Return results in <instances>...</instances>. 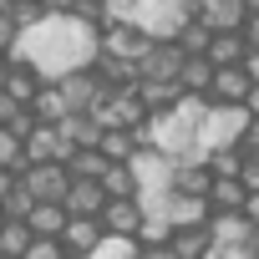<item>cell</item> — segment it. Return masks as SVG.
<instances>
[{
	"label": "cell",
	"instance_id": "17",
	"mask_svg": "<svg viewBox=\"0 0 259 259\" xmlns=\"http://www.w3.org/2000/svg\"><path fill=\"white\" fill-rule=\"evenodd\" d=\"M208 41H213V31H208V26H198V21H188V26L173 36L178 56H203V51H208Z\"/></svg>",
	"mask_w": 259,
	"mask_h": 259
},
{
	"label": "cell",
	"instance_id": "8",
	"mask_svg": "<svg viewBox=\"0 0 259 259\" xmlns=\"http://www.w3.org/2000/svg\"><path fill=\"white\" fill-rule=\"evenodd\" d=\"M97 229H102L107 239H127V244H138L143 213H138V203H133V198H127V203H102V213H97Z\"/></svg>",
	"mask_w": 259,
	"mask_h": 259
},
{
	"label": "cell",
	"instance_id": "24",
	"mask_svg": "<svg viewBox=\"0 0 259 259\" xmlns=\"http://www.w3.org/2000/svg\"><path fill=\"white\" fill-rule=\"evenodd\" d=\"M11 41H16V31H11V21H6V16H0V56L11 51Z\"/></svg>",
	"mask_w": 259,
	"mask_h": 259
},
{
	"label": "cell",
	"instance_id": "22",
	"mask_svg": "<svg viewBox=\"0 0 259 259\" xmlns=\"http://www.w3.org/2000/svg\"><path fill=\"white\" fill-rule=\"evenodd\" d=\"M203 259H259V249H208Z\"/></svg>",
	"mask_w": 259,
	"mask_h": 259
},
{
	"label": "cell",
	"instance_id": "14",
	"mask_svg": "<svg viewBox=\"0 0 259 259\" xmlns=\"http://www.w3.org/2000/svg\"><path fill=\"white\" fill-rule=\"evenodd\" d=\"M244 56H249V46L239 41V31H234V36H213V41H208V51H203V61H208L213 71H224V66H239Z\"/></svg>",
	"mask_w": 259,
	"mask_h": 259
},
{
	"label": "cell",
	"instance_id": "5",
	"mask_svg": "<svg viewBox=\"0 0 259 259\" xmlns=\"http://www.w3.org/2000/svg\"><path fill=\"white\" fill-rule=\"evenodd\" d=\"M208 249H259V229L249 213H208Z\"/></svg>",
	"mask_w": 259,
	"mask_h": 259
},
{
	"label": "cell",
	"instance_id": "18",
	"mask_svg": "<svg viewBox=\"0 0 259 259\" xmlns=\"http://www.w3.org/2000/svg\"><path fill=\"white\" fill-rule=\"evenodd\" d=\"M26 249H31L26 224H0V259H21Z\"/></svg>",
	"mask_w": 259,
	"mask_h": 259
},
{
	"label": "cell",
	"instance_id": "9",
	"mask_svg": "<svg viewBox=\"0 0 259 259\" xmlns=\"http://www.w3.org/2000/svg\"><path fill=\"white\" fill-rule=\"evenodd\" d=\"M163 224H168L173 234H183V229H203V224H208V208H203V198H183V193H173L168 208H163Z\"/></svg>",
	"mask_w": 259,
	"mask_h": 259
},
{
	"label": "cell",
	"instance_id": "10",
	"mask_svg": "<svg viewBox=\"0 0 259 259\" xmlns=\"http://www.w3.org/2000/svg\"><path fill=\"white\" fill-rule=\"evenodd\" d=\"M102 188L97 183H66V198H61V213L66 219H97L102 213Z\"/></svg>",
	"mask_w": 259,
	"mask_h": 259
},
{
	"label": "cell",
	"instance_id": "16",
	"mask_svg": "<svg viewBox=\"0 0 259 259\" xmlns=\"http://www.w3.org/2000/svg\"><path fill=\"white\" fill-rule=\"evenodd\" d=\"M168 254H173V259H203V254H208V234H203V229H183V234L168 239Z\"/></svg>",
	"mask_w": 259,
	"mask_h": 259
},
{
	"label": "cell",
	"instance_id": "2",
	"mask_svg": "<svg viewBox=\"0 0 259 259\" xmlns=\"http://www.w3.org/2000/svg\"><path fill=\"white\" fill-rule=\"evenodd\" d=\"M249 133H254V112H249V107H208L203 122H198L193 153H198V163H203V158H213V153L239 148Z\"/></svg>",
	"mask_w": 259,
	"mask_h": 259
},
{
	"label": "cell",
	"instance_id": "1",
	"mask_svg": "<svg viewBox=\"0 0 259 259\" xmlns=\"http://www.w3.org/2000/svg\"><path fill=\"white\" fill-rule=\"evenodd\" d=\"M6 56L21 61V66H31L46 87H56L61 76L92 66V56H97V31L81 26L76 16H41L31 31H21V36L11 41Z\"/></svg>",
	"mask_w": 259,
	"mask_h": 259
},
{
	"label": "cell",
	"instance_id": "25",
	"mask_svg": "<svg viewBox=\"0 0 259 259\" xmlns=\"http://www.w3.org/2000/svg\"><path fill=\"white\" fill-rule=\"evenodd\" d=\"M6 76H11V56H0V92H6Z\"/></svg>",
	"mask_w": 259,
	"mask_h": 259
},
{
	"label": "cell",
	"instance_id": "13",
	"mask_svg": "<svg viewBox=\"0 0 259 259\" xmlns=\"http://www.w3.org/2000/svg\"><path fill=\"white\" fill-rule=\"evenodd\" d=\"M61 229H66L61 203H36V208L26 213V234H31V239H61Z\"/></svg>",
	"mask_w": 259,
	"mask_h": 259
},
{
	"label": "cell",
	"instance_id": "4",
	"mask_svg": "<svg viewBox=\"0 0 259 259\" xmlns=\"http://www.w3.org/2000/svg\"><path fill=\"white\" fill-rule=\"evenodd\" d=\"M133 87H138V81H133ZM133 87L102 92V102L92 107L97 133H133V127H143V122H148V112H143V102H138V92H133Z\"/></svg>",
	"mask_w": 259,
	"mask_h": 259
},
{
	"label": "cell",
	"instance_id": "11",
	"mask_svg": "<svg viewBox=\"0 0 259 259\" xmlns=\"http://www.w3.org/2000/svg\"><path fill=\"white\" fill-rule=\"evenodd\" d=\"M208 81H213V66L203 61V56H183V66H178V97H208Z\"/></svg>",
	"mask_w": 259,
	"mask_h": 259
},
{
	"label": "cell",
	"instance_id": "21",
	"mask_svg": "<svg viewBox=\"0 0 259 259\" xmlns=\"http://www.w3.org/2000/svg\"><path fill=\"white\" fill-rule=\"evenodd\" d=\"M21 259H66V254H61L56 239H31V249H26Z\"/></svg>",
	"mask_w": 259,
	"mask_h": 259
},
{
	"label": "cell",
	"instance_id": "6",
	"mask_svg": "<svg viewBox=\"0 0 259 259\" xmlns=\"http://www.w3.org/2000/svg\"><path fill=\"white\" fill-rule=\"evenodd\" d=\"M178 66H183V56H178V46L173 41H148L143 46V56L133 61V71H138V81H178Z\"/></svg>",
	"mask_w": 259,
	"mask_h": 259
},
{
	"label": "cell",
	"instance_id": "12",
	"mask_svg": "<svg viewBox=\"0 0 259 259\" xmlns=\"http://www.w3.org/2000/svg\"><path fill=\"white\" fill-rule=\"evenodd\" d=\"M208 168L198 163V158H188V163H173V193H183V198H203L208 193Z\"/></svg>",
	"mask_w": 259,
	"mask_h": 259
},
{
	"label": "cell",
	"instance_id": "7",
	"mask_svg": "<svg viewBox=\"0 0 259 259\" xmlns=\"http://www.w3.org/2000/svg\"><path fill=\"white\" fill-rule=\"evenodd\" d=\"M21 188H26V198L31 203H61L66 198V168H51V163H36V168H21V178H16Z\"/></svg>",
	"mask_w": 259,
	"mask_h": 259
},
{
	"label": "cell",
	"instance_id": "23",
	"mask_svg": "<svg viewBox=\"0 0 259 259\" xmlns=\"http://www.w3.org/2000/svg\"><path fill=\"white\" fill-rule=\"evenodd\" d=\"M16 112H26V107H16L6 92H0V127H11V122H16Z\"/></svg>",
	"mask_w": 259,
	"mask_h": 259
},
{
	"label": "cell",
	"instance_id": "15",
	"mask_svg": "<svg viewBox=\"0 0 259 259\" xmlns=\"http://www.w3.org/2000/svg\"><path fill=\"white\" fill-rule=\"evenodd\" d=\"M41 87H46V81H41V76H36L31 66H21V61H11V76H6V97H11L16 107H26V102H31V97H36Z\"/></svg>",
	"mask_w": 259,
	"mask_h": 259
},
{
	"label": "cell",
	"instance_id": "20",
	"mask_svg": "<svg viewBox=\"0 0 259 259\" xmlns=\"http://www.w3.org/2000/svg\"><path fill=\"white\" fill-rule=\"evenodd\" d=\"M87 259H138V244H127V239H102Z\"/></svg>",
	"mask_w": 259,
	"mask_h": 259
},
{
	"label": "cell",
	"instance_id": "19",
	"mask_svg": "<svg viewBox=\"0 0 259 259\" xmlns=\"http://www.w3.org/2000/svg\"><path fill=\"white\" fill-rule=\"evenodd\" d=\"M21 168H26V158H21V143L0 127V173H11V178H21Z\"/></svg>",
	"mask_w": 259,
	"mask_h": 259
},
{
	"label": "cell",
	"instance_id": "3",
	"mask_svg": "<svg viewBox=\"0 0 259 259\" xmlns=\"http://www.w3.org/2000/svg\"><path fill=\"white\" fill-rule=\"evenodd\" d=\"M193 21L188 0H138V36L143 41H173Z\"/></svg>",
	"mask_w": 259,
	"mask_h": 259
}]
</instances>
